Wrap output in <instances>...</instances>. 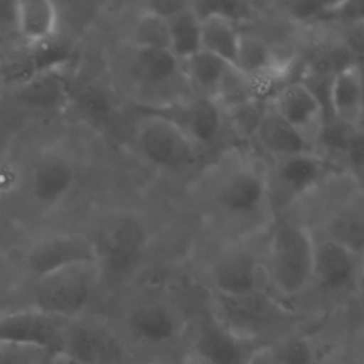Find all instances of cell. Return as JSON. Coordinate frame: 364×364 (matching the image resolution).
<instances>
[{
	"label": "cell",
	"instance_id": "obj_6",
	"mask_svg": "<svg viewBox=\"0 0 364 364\" xmlns=\"http://www.w3.org/2000/svg\"><path fill=\"white\" fill-rule=\"evenodd\" d=\"M206 291L223 297H244L267 289L263 255L240 246L215 253L201 267Z\"/></svg>",
	"mask_w": 364,
	"mask_h": 364
},
{
	"label": "cell",
	"instance_id": "obj_25",
	"mask_svg": "<svg viewBox=\"0 0 364 364\" xmlns=\"http://www.w3.org/2000/svg\"><path fill=\"white\" fill-rule=\"evenodd\" d=\"M135 68L151 86H165L183 76L182 63L169 50L135 48Z\"/></svg>",
	"mask_w": 364,
	"mask_h": 364
},
{
	"label": "cell",
	"instance_id": "obj_31",
	"mask_svg": "<svg viewBox=\"0 0 364 364\" xmlns=\"http://www.w3.org/2000/svg\"><path fill=\"white\" fill-rule=\"evenodd\" d=\"M16 1H0V31H16Z\"/></svg>",
	"mask_w": 364,
	"mask_h": 364
},
{
	"label": "cell",
	"instance_id": "obj_9",
	"mask_svg": "<svg viewBox=\"0 0 364 364\" xmlns=\"http://www.w3.org/2000/svg\"><path fill=\"white\" fill-rule=\"evenodd\" d=\"M138 148L146 161L157 167L173 169L191 163L195 142L171 119L146 109L136 134Z\"/></svg>",
	"mask_w": 364,
	"mask_h": 364
},
{
	"label": "cell",
	"instance_id": "obj_4",
	"mask_svg": "<svg viewBox=\"0 0 364 364\" xmlns=\"http://www.w3.org/2000/svg\"><path fill=\"white\" fill-rule=\"evenodd\" d=\"M102 276L118 282L137 278L148 268L150 236L141 221L122 214L106 220L91 240Z\"/></svg>",
	"mask_w": 364,
	"mask_h": 364
},
{
	"label": "cell",
	"instance_id": "obj_18",
	"mask_svg": "<svg viewBox=\"0 0 364 364\" xmlns=\"http://www.w3.org/2000/svg\"><path fill=\"white\" fill-rule=\"evenodd\" d=\"M321 359L315 338L298 329L257 349L250 364H319Z\"/></svg>",
	"mask_w": 364,
	"mask_h": 364
},
{
	"label": "cell",
	"instance_id": "obj_19",
	"mask_svg": "<svg viewBox=\"0 0 364 364\" xmlns=\"http://www.w3.org/2000/svg\"><path fill=\"white\" fill-rule=\"evenodd\" d=\"M69 95L67 82L60 71L31 74L16 91L21 104L41 112H54L65 107Z\"/></svg>",
	"mask_w": 364,
	"mask_h": 364
},
{
	"label": "cell",
	"instance_id": "obj_2",
	"mask_svg": "<svg viewBox=\"0 0 364 364\" xmlns=\"http://www.w3.org/2000/svg\"><path fill=\"white\" fill-rule=\"evenodd\" d=\"M208 308L217 321L257 350L299 329L301 323L300 315L291 304L279 299L268 289L244 297L208 293Z\"/></svg>",
	"mask_w": 364,
	"mask_h": 364
},
{
	"label": "cell",
	"instance_id": "obj_17",
	"mask_svg": "<svg viewBox=\"0 0 364 364\" xmlns=\"http://www.w3.org/2000/svg\"><path fill=\"white\" fill-rule=\"evenodd\" d=\"M253 137L274 159L317 152L316 148L279 116L269 104Z\"/></svg>",
	"mask_w": 364,
	"mask_h": 364
},
{
	"label": "cell",
	"instance_id": "obj_30",
	"mask_svg": "<svg viewBox=\"0 0 364 364\" xmlns=\"http://www.w3.org/2000/svg\"><path fill=\"white\" fill-rule=\"evenodd\" d=\"M187 4L188 1H151L146 4L144 10L168 18L182 10Z\"/></svg>",
	"mask_w": 364,
	"mask_h": 364
},
{
	"label": "cell",
	"instance_id": "obj_7",
	"mask_svg": "<svg viewBox=\"0 0 364 364\" xmlns=\"http://www.w3.org/2000/svg\"><path fill=\"white\" fill-rule=\"evenodd\" d=\"M255 351L213 316L208 299L193 315L184 353L191 363L250 364Z\"/></svg>",
	"mask_w": 364,
	"mask_h": 364
},
{
	"label": "cell",
	"instance_id": "obj_14",
	"mask_svg": "<svg viewBox=\"0 0 364 364\" xmlns=\"http://www.w3.org/2000/svg\"><path fill=\"white\" fill-rule=\"evenodd\" d=\"M332 114L345 127H362L363 77L361 65L349 63L336 70L329 84Z\"/></svg>",
	"mask_w": 364,
	"mask_h": 364
},
{
	"label": "cell",
	"instance_id": "obj_12",
	"mask_svg": "<svg viewBox=\"0 0 364 364\" xmlns=\"http://www.w3.org/2000/svg\"><path fill=\"white\" fill-rule=\"evenodd\" d=\"M95 259L92 242L77 233H61L39 240L27 255V265L37 279L72 264Z\"/></svg>",
	"mask_w": 364,
	"mask_h": 364
},
{
	"label": "cell",
	"instance_id": "obj_24",
	"mask_svg": "<svg viewBox=\"0 0 364 364\" xmlns=\"http://www.w3.org/2000/svg\"><path fill=\"white\" fill-rule=\"evenodd\" d=\"M323 237L329 238L363 255L364 219L362 202L343 205L328 218Z\"/></svg>",
	"mask_w": 364,
	"mask_h": 364
},
{
	"label": "cell",
	"instance_id": "obj_1",
	"mask_svg": "<svg viewBox=\"0 0 364 364\" xmlns=\"http://www.w3.org/2000/svg\"><path fill=\"white\" fill-rule=\"evenodd\" d=\"M165 277L136 298L125 317L127 333L150 355L148 362L185 359L191 319L204 304L189 301V289Z\"/></svg>",
	"mask_w": 364,
	"mask_h": 364
},
{
	"label": "cell",
	"instance_id": "obj_10",
	"mask_svg": "<svg viewBox=\"0 0 364 364\" xmlns=\"http://www.w3.org/2000/svg\"><path fill=\"white\" fill-rule=\"evenodd\" d=\"M309 144L316 148L326 129V112L323 102L308 85L287 82L268 102Z\"/></svg>",
	"mask_w": 364,
	"mask_h": 364
},
{
	"label": "cell",
	"instance_id": "obj_8",
	"mask_svg": "<svg viewBox=\"0 0 364 364\" xmlns=\"http://www.w3.org/2000/svg\"><path fill=\"white\" fill-rule=\"evenodd\" d=\"M363 255L329 238L316 237L312 289L329 299L361 296Z\"/></svg>",
	"mask_w": 364,
	"mask_h": 364
},
{
	"label": "cell",
	"instance_id": "obj_21",
	"mask_svg": "<svg viewBox=\"0 0 364 364\" xmlns=\"http://www.w3.org/2000/svg\"><path fill=\"white\" fill-rule=\"evenodd\" d=\"M202 18L201 50L236 67L242 33L237 23L219 12L200 14Z\"/></svg>",
	"mask_w": 364,
	"mask_h": 364
},
{
	"label": "cell",
	"instance_id": "obj_22",
	"mask_svg": "<svg viewBox=\"0 0 364 364\" xmlns=\"http://www.w3.org/2000/svg\"><path fill=\"white\" fill-rule=\"evenodd\" d=\"M230 65L218 57L201 50L183 61L182 72L187 84L197 93L196 97L215 101Z\"/></svg>",
	"mask_w": 364,
	"mask_h": 364
},
{
	"label": "cell",
	"instance_id": "obj_27",
	"mask_svg": "<svg viewBox=\"0 0 364 364\" xmlns=\"http://www.w3.org/2000/svg\"><path fill=\"white\" fill-rule=\"evenodd\" d=\"M268 102L253 101L228 110L234 127L246 137H253L267 108Z\"/></svg>",
	"mask_w": 364,
	"mask_h": 364
},
{
	"label": "cell",
	"instance_id": "obj_13",
	"mask_svg": "<svg viewBox=\"0 0 364 364\" xmlns=\"http://www.w3.org/2000/svg\"><path fill=\"white\" fill-rule=\"evenodd\" d=\"M268 185L252 170H237L223 182L219 205L231 217L250 219L265 205Z\"/></svg>",
	"mask_w": 364,
	"mask_h": 364
},
{
	"label": "cell",
	"instance_id": "obj_28",
	"mask_svg": "<svg viewBox=\"0 0 364 364\" xmlns=\"http://www.w3.org/2000/svg\"><path fill=\"white\" fill-rule=\"evenodd\" d=\"M345 155L353 171L362 173L364 159V141L362 127H351L347 132L344 146Z\"/></svg>",
	"mask_w": 364,
	"mask_h": 364
},
{
	"label": "cell",
	"instance_id": "obj_11",
	"mask_svg": "<svg viewBox=\"0 0 364 364\" xmlns=\"http://www.w3.org/2000/svg\"><path fill=\"white\" fill-rule=\"evenodd\" d=\"M276 161L272 173L274 182L272 187H268V193L272 191L279 203L284 205L308 195L325 176L326 163L317 152L284 157Z\"/></svg>",
	"mask_w": 364,
	"mask_h": 364
},
{
	"label": "cell",
	"instance_id": "obj_23",
	"mask_svg": "<svg viewBox=\"0 0 364 364\" xmlns=\"http://www.w3.org/2000/svg\"><path fill=\"white\" fill-rule=\"evenodd\" d=\"M170 50L183 63L201 50L202 18L195 3L167 18Z\"/></svg>",
	"mask_w": 364,
	"mask_h": 364
},
{
	"label": "cell",
	"instance_id": "obj_15",
	"mask_svg": "<svg viewBox=\"0 0 364 364\" xmlns=\"http://www.w3.org/2000/svg\"><path fill=\"white\" fill-rule=\"evenodd\" d=\"M176 112L178 116H163L182 127L196 146L210 144L218 137L223 127V109L213 100L195 97L176 103Z\"/></svg>",
	"mask_w": 364,
	"mask_h": 364
},
{
	"label": "cell",
	"instance_id": "obj_16",
	"mask_svg": "<svg viewBox=\"0 0 364 364\" xmlns=\"http://www.w3.org/2000/svg\"><path fill=\"white\" fill-rule=\"evenodd\" d=\"M16 28L31 48L46 43L59 35L60 10L48 0L16 1Z\"/></svg>",
	"mask_w": 364,
	"mask_h": 364
},
{
	"label": "cell",
	"instance_id": "obj_3",
	"mask_svg": "<svg viewBox=\"0 0 364 364\" xmlns=\"http://www.w3.org/2000/svg\"><path fill=\"white\" fill-rule=\"evenodd\" d=\"M316 236L306 225L283 220L274 225L263 253L267 289L291 304L312 289Z\"/></svg>",
	"mask_w": 364,
	"mask_h": 364
},
{
	"label": "cell",
	"instance_id": "obj_29",
	"mask_svg": "<svg viewBox=\"0 0 364 364\" xmlns=\"http://www.w3.org/2000/svg\"><path fill=\"white\" fill-rule=\"evenodd\" d=\"M23 183V171L14 161L0 163V196H9L20 189Z\"/></svg>",
	"mask_w": 364,
	"mask_h": 364
},
{
	"label": "cell",
	"instance_id": "obj_26",
	"mask_svg": "<svg viewBox=\"0 0 364 364\" xmlns=\"http://www.w3.org/2000/svg\"><path fill=\"white\" fill-rule=\"evenodd\" d=\"M132 43L134 48H159L170 50L169 26L167 18L144 9L134 25Z\"/></svg>",
	"mask_w": 364,
	"mask_h": 364
},
{
	"label": "cell",
	"instance_id": "obj_20",
	"mask_svg": "<svg viewBox=\"0 0 364 364\" xmlns=\"http://www.w3.org/2000/svg\"><path fill=\"white\" fill-rule=\"evenodd\" d=\"M75 184V171L69 161L48 157L36 166L31 176V191L37 201L56 204L68 197Z\"/></svg>",
	"mask_w": 364,
	"mask_h": 364
},
{
	"label": "cell",
	"instance_id": "obj_5",
	"mask_svg": "<svg viewBox=\"0 0 364 364\" xmlns=\"http://www.w3.org/2000/svg\"><path fill=\"white\" fill-rule=\"evenodd\" d=\"M103 276L95 259L72 264L38 279L37 302L46 314L63 318L82 315Z\"/></svg>",
	"mask_w": 364,
	"mask_h": 364
}]
</instances>
